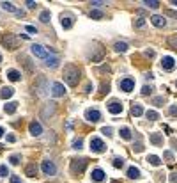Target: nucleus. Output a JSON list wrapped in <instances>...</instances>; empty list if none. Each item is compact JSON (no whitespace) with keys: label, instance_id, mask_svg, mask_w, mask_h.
Segmentation results:
<instances>
[{"label":"nucleus","instance_id":"f257e3e1","mask_svg":"<svg viewBox=\"0 0 177 183\" xmlns=\"http://www.w3.org/2000/svg\"><path fill=\"white\" fill-rule=\"evenodd\" d=\"M64 80H66L71 87H74V85L80 82V69H78L76 66H73V64L66 66V68H64Z\"/></svg>","mask_w":177,"mask_h":183},{"label":"nucleus","instance_id":"f03ea898","mask_svg":"<svg viewBox=\"0 0 177 183\" xmlns=\"http://www.w3.org/2000/svg\"><path fill=\"white\" fill-rule=\"evenodd\" d=\"M85 167H87V160L85 158H74V160H71V173L73 174H82L83 171H85Z\"/></svg>","mask_w":177,"mask_h":183},{"label":"nucleus","instance_id":"7ed1b4c3","mask_svg":"<svg viewBox=\"0 0 177 183\" xmlns=\"http://www.w3.org/2000/svg\"><path fill=\"white\" fill-rule=\"evenodd\" d=\"M2 43H4V46H7L9 50H14V48H18V46H20V41H18V39H16L12 34H7V36H4Z\"/></svg>","mask_w":177,"mask_h":183},{"label":"nucleus","instance_id":"20e7f679","mask_svg":"<svg viewBox=\"0 0 177 183\" xmlns=\"http://www.w3.org/2000/svg\"><path fill=\"white\" fill-rule=\"evenodd\" d=\"M90 149H92L94 153H103V151L106 149V146H105V142H103L101 139L92 137V139H90Z\"/></svg>","mask_w":177,"mask_h":183},{"label":"nucleus","instance_id":"39448f33","mask_svg":"<svg viewBox=\"0 0 177 183\" xmlns=\"http://www.w3.org/2000/svg\"><path fill=\"white\" fill-rule=\"evenodd\" d=\"M119 89L124 91V93H131V91L135 89V80H133V78H122V80L119 82Z\"/></svg>","mask_w":177,"mask_h":183},{"label":"nucleus","instance_id":"423d86ee","mask_svg":"<svg viewBox=\"0 0 177 183\" xmlns=\"http://www.w3.org/2000/svg\"><path fill=\"white\" fill-rule=\"evenodd\" d=\"M85 119L90 121V123H98L101 119V112L98 109H87L85 110Z\"/></svg>","mask_w":177,"mask_h":183},{"label":"nucleus","instance_id":"0eeeda50","mask_svg":"<svg viewBox=\"0 0 177 183\" xmlns=\"http://www.w3.org/2000/svg\"><path fill=\"white\" fill-rule=\"evenodd\" d=\"M41 167H43V173H44L46 176H53V174L57 173V167H55V164H53L51 160H44Z\"/></svg>","mask_w":177,"mask_h":183},{"label":"nucleus","instance_id":"6e6552de","mask_svg":"<svg viewBox=\"0 0 177 183\" xmlns=\"http://www.w3.org/2000/svg\"><path fill=\"white\" fill-rule=\"evenodd\" d=\"M51 94H53L55 98H60V96L66 94V87H64L60 82H53V84H51Z\"/></svg>","mask_w":177,"mask_h":183},{"label":"nucleus","instance_id":"1a4fd4ad","mask_svg":"<svg viewBox=\"0 0 177 183\" xmlns=\"http://www.w3.org/2000/svg\"><path fill=\"white\" fill-rule=\"evenodd\" d=\"M32 53H34L35 57H39V59H46V57H48V52H46L41 44H32Z\"/></svg>","mask_w":177,"mask_h":183},{"label":"nucleus","instance_id":"9d476101","mask_svg":"<svg viewBox=\"0 0 177 183\" xmlns=\"http://www.w3.org/2000/svg\"><path fill=\"white\" fill-rule=\"evenodd\" d=\"M174 66H176V61H174V57H170V55H167V57H163L161 59V68L163 69H174Z\"/></svg>","mask_w":177,"mask_h":183},{"label":"nucleus","instance_id":"9b49d317","mask_svg":"<svg viewBox=\"0 0 177 183\" xmlns=\"http://www.w3.org/2000/svg\"><path fill=\"white\" fill-rule=\"evenodd\" d=\"M55 112V103L53 101H50L46 107H44V110L41 112V116H43V119H50V116Z\"/></svg>","mask_w":177,"mask_h":183},{"label":"nucleus","instance_id":"f8f14e48","mask_svg":"<svg viewBox=\"0 0 177 183\" xmlns=\"http://www.w3.org/2000/svg\"><path fill=\"white\" fill-rule=\"evenodd\" d=\"M28 130H30V133H32L34 137H37V135L43 133V128H41V125H39L37 121H32V123L28 125Z\"/></svg>","mask_w":177,"mask_h":183},{"label":"nucleus","instance_id":"ddd939ff","mask_svg":"<svg viewBox=\"0 0 177 183\" xmlns=\"http://www.w3.org/2000/svg\"><path fill=\"white\" fill-rule=\"evenodd\" d=\"M108 112H112V114H121V112H122V105H121L119 101H110V103H108Z\"/></svg>","mask_w":177,"mask_h":183},{"label":"nucleus","instance_id":"4468645a","mask_svg":"<svg viewBox=\"0 0 177 183\" xmlns=\"http://www.w3.org/2000/svg\"><path fill=\"white\" fill-rule=\"evenodd\" d=\"M90 176H92V180H94L96 183H101L103 180H105V171H103V169H94Z\"/></svg>","mask_w":177,"mask_h":183},{"label":"nucleus","instance_id":"2eb2a0df","mask_svg":"<svg viewBox=\"0 0 177 183\" xmlns=\"http://www.w3.org/2000/svg\"><path fill=\"white\" fill-rule=\"evenodd\" d=\"M151 23L156 25V27H165V25H167V20H165L163 16H160V14H154V16L151 18Z\"/></svg>","mask_w":177,"mask_h":183},{"label":"nucleus","instance_id":"dca6fc26","mask_svg":"<svg viewBox=\"0 0 177 183\" xmlns=\"http://www.w3.org/2000/svg\"><path fill=\"white\" fill-rule=\"evenodd\" d=\"M35 174H37V167H35V164H27V166H25V176L34 178Z\"/></svg>","mask_w":177,"mask_h":183},{"label":"nucleus","instance_id":"f3484780","mask_svg":"<svg viewBox=\"0 0 177 183\" xmlns=\"http://www.w3.org/2000/svg\"><path fill=\"white\" fill-rule=\"evenodd\" d=\"M16 109H18V103H16V101H9V103H5V105H4L5 114H14V112H16Z\"/></svg>","mask_w":177,"mask_h":183},{"label":"nucleus","instance_id":"a211bd4d","mask_svg":"<svg viewBox=\"0 0 177 183\" xmlns=\"http://www.w3.org/2000/svg\"><path fill=\"white\" fill-rule=\"evenodd\" d=\"M60 25H62L66 30L71 28V27H73V18H71V16H62V18H60Z\"/></svg>","mask_w":177,"mask_h":183},{"label":"nucleus","instance_id":"6ab92c4d","mask_svg":"<svg viewBox=\"0 0 177 183\" xmlns=\"http://www.w3.org/2000/svg\"><path fill=\"white\" fill-rule=\"evenodd\" d=\"M7 78H9L11 82H18V80L21 78V75H20V71H16V69H9V71H7Z\"/></svg>","mask_w":177,"mask_h":183},{"label":"nucleus","instance_id":"aec40b11","mask_svg":"<svg viewBox=\"0 0 177 183\" xmlns=\"http://www.w3.org/2000/svg\"><path fill=\"white\" fill-rule=\"evenodd\" d=\"M12 94H14V89H12V87H4V89L0 91V98H4V100H5V98H11Z\"/></svg>","mask_w":177,"mask_h":183},{"label":"nucleus","instance_id":"412c9836","mask_svg":"<svg viewBox=\"0 0 177 183\" xmlns=\"http://www.w3.org/2000/svg\"><path fill=\"white\" fill-rule=\"evenodd\" d=\"M46 66H48V68H57V66H59V59L53 57V55H51V57L48 55V57H46Z\"/></svg>","mask_w":177,"mask_h":183},{"label":"nucleus","instance_id":"4be33fe9","mask_svg":"<svg viewBox=\"0 0 177 183\" xmlns=\"http://www.w3.org/2000/svg\"><path fill=\"white\" fill-rule=\"evenodd\" d=\"M151 142L156 144V146H161L163 144V137L160 133H151Z\"/></svg>","mask_w":177,"mask_h":183},{"label":"nucleus","instance_id":"5701e85b","mask_svg":"<svg viewBox=\"0 0 177 183\" xmlns=\"http://www.w3.org/2000/svg\"><path fill=\"white\" fill-rule=\"evenodd\" d=\"M147 162H149L151 166L158 167V166L161 164V158H160V157H156V155H149V157H147Z\"/></svg>","mask_w":177,"mask_h":183},{"label":"nucleus","instance_id":"b1692460","mask_svg":"<svg viewBox=\"0 0 177 183\" xmlns=\"http://www.w3.org/2000/svg\"><path fill=\"white\" fill-rule=\"evenodd\" d=\"M128 178H133V180L140 178V169H137V167H129V169H128Z\"/></svg>","mask_w":177,"mask_h":183},{"label":"nucleus","instance_id":"393cba45","mask_svg":"<svg viewBox=\"0 0 177 183\" xmlns=\"http://www.w3.org/2000/svg\"><path fill=\"white\" fill-rule=\"evenodd\" d=\"M131 114H133L135 117H138V116H142V114H144V109H142V105H138V103H135V105H133V109H131Z\"/></svg>","mask_w":177,"mask_h":183},{"label":"nucleus","instance_id":"a878e982","mask_svg":"<svg viewBox=\"0 0 177 183\" xmlns=\"http://www.w3.org/2000/svg\"><path fill=\"white\" fill-rule=\"evenodd\" d=\"M113 48H115L117 52H121V53H124V52L128 50V44H126V43H122V41H117V43L113 44Z\"/></svg>","mask_w":177,"mask_h":183},{"label":"nucleus","instance_id":"bb28decb","mask_svg":"<svg viewBox=\"0 0 177 183\" xmlns=\"http://www.w3.org/2000/svg\"><path fill=\"white\" fill-rule=\"evenodd\" d=\"M21 61H23V64H25L27 71H28V73H32V64H30V59H28L27 55H21V57H20V62H21Z\"/></svg>","mask_w":177,"mask_h":183},{"label":"nucleus","instance_id":"cd10ccee","mask_svg":"<svg viewBox=\"0 0 177 183\" xmlns=\"http://www.w3.org/2000/svg\"><path fill=\"white\" fill-rule=\"evenodd\" d=\"M145 117H147L149 121H156V119H160V114L154 112V110H147V112H145Z\"/></svg>","mask_w":177,"mask_h":183},{"label":"nucleus","instance_id":"c85d7f7f","mask_svg":"<svg viewBox=\"0 0 177 183\" xmlns=\"http://www.w3.org/2000/svg\"><path fill=\"white\" fill-rule=\"evenodd\" d=\"M0 5H2V9H5V11H11V12H18V11H16V7H14V5H12L11 2H2Z\"/></svg>","mask_w":177,"mask_h":183},{"label":"nucleus","instance_id":"c756f323","mask_svg":"<svg viewBox=\"0 0 177 183\" xmlns=\"http://www.w3.org/2000/svg\"><path fill=\"white\" fill-rule=\"evenodd\" d=\"M119 133H121V137H122V139H126V141H129V139H131V130H129V128H121V132H119Z\"/></svg>","mask_w":177,"mask_h":183},{"label":"nucleus","instance_id":"7c9ffc66","mask_svg":"<svg viewBox=\"0 0 177 183\" xmlns=\"http://www.w3.org/2000/svg\"><path fill=\"white\" fill-rule=\"evenodd\" d=\"M90 18H94V20H101V18H105V14L101 12V11H90Z\"/></svg>","mask_w":177,"mask_h":183},{"label":"nucleus","instance_id":"2f4dec72","mask_svg":"<svg viewBox=\"0 0 177 183\" xmlns=\"http://www.w3.org/2000/svg\"><path fill=\"white\" fill-rule=\"evenodd\" d=\"M39 20H41L43 23H48V21H50V11H43L41 16H39Z\"/></svg>","mask_w":177,"mask_h":183},{"label":"nucleus","instance_id":"473e14b6","mask_svg":"<svg viewBox=\"0 0 177 183\" xmlns=\"http://www.w3.org/2000/svg\"><path fill=\"white\" fill-rule=\"evenodd\" d=\"M147 7H151V9H156V7H160V2H156V0H145L144 2Z\"/></svg>","mask_w":177,"mask_h":183},{"label":"nucleus","instance_id":"72a5a7b5","mask_svg":"<svg viewBox=\"0 0 177 183\" xmlns=\"http://www.w3.org/2000/svg\"><path fill=\"white\" fill-rule=\"evenodd\" d=\"M44 84H46V80H44V78L41 77V78H39V85H37V91H39V94H41V96L44 94V87H43Z\"/></svg>","mask_w":177,"mask_h":183},{"label":"nucleus","instance_id":"f704fd0d","mask_svg":"<svg viewBox=\"0 0 177 183\" xmlns=\"http://www.w3.org/2000/svg\"><path fill=\"white\" fill-rule=\"evenodd\" d=\"M163 103H165V98H163V96H158V98L152 100V105H156V107H161Z\"/></svg>","mask_w":177,"mask_h":183},{"label":"nucleus","instance_id":"c9c22d12","mask_svg":"<svg viewBox=\"0 0 177 183\" xmlns=\"http://www.w3.org/2000/svg\"><path fill=\"white\" fill-rule=\"evenodd\" d=\"M20 160H21V157H20V155H12V157L9 158V162H11L12 166H18V164H20Z\"/></svg>","mask_w":177,"mask_h":183},{"label":"nucleus","instance_id":"e433bc0d","mask_svg":"<svg viewBox=\"0 0 177 183\" xmlns=\"http://www.w3.org/2000/svg\"><path fill=\"white\" fill-rule=\"evenodd\" d=\"M151 93H152V87H151V85H144V87H142V94H144V96H149Z\"/></svg>","mask_w":177,"mask_h":183},{"label":"nucleus","instance_id":"4c0bfd02","mask_svg":"<svg viewBox=\"0 0 177 183\" xmlns=\"http://www.w3.org/2000/svg\"><path fill=\"white\" fill-rule=\"evenodd\" d=\"M122 166H124V160H122V158H113V167L121 169Z\"/></svg>","mask_w":177,"mask_h":183},{"label":"nucleus","instance_id":"58836bf2","mask_svg":"<svg viewBox=\"0 0 177 183\" xmlns=\"http://www.w3.org/2000/svg\"><path fill=\"white\" fill-rule=\"evenodd\" d=\"M82 146H83V141H82V139H76V141L73 142V148H74V149H82Z\"/></svg>","mask_w":177,"mask_h":183},{"label":"nucleus","instance_id":"ea45409f","mask_svg":"<svg viewBox=\"0 0 177 183\" xmlns=\"http://www.w3.org/2000/svg\"><path fill=\"white\" fill-rule=\"evenodd\" d=\"M108 91H110V84H108V82H106V84L103 82V84H101V94H105V93H108Z\"/></svg>","mask_w":177,"mask_h":183},{"label":"nucleus","instance_id":"a19ab883","mask_svg":"<svg viewBox=\"0 0 177 183\" xmlns=\"http://www.w3.org/2000/svg\"><path fill=\"white\" fill-rule=\"evenodd\" d=\"M7 174H9L7 166H0V178H4V176H7Z\"/></svg>","mask_w":177,"mask_h":183},{"label":"nucleus","instance_id":"79ce46f5","mask_svg":"<svg viewBox=\"0 0 177 183\" xmlns=\"http://www.w3.org/2000/svg\"><path fill=\"white\" fill-rule=\"evenodd\" d=\"M133 149H135V151H137V153H140V151H142V149H144V144H142V142H137V144H135V146H133Z\"/></svg>","mask_w":177,"mask_h":183},{"label":"nucleus","instance_id":"37998d69","mask_svg":"<svg viewBox=\"0 0 177 183\" xmlns=\"http://www.w3.org/2000/svg\"><path fill=\"white\" fill-rule=\"evenodd\" d=\"M163 157H165L168 162H174V155H172L170 151H165V153H163Z\"/></svg>","mask_w":177,"mask_h":183},{"label":"nucleus","instance_id":"c03bdc74","mask_svg":"<svg viewBox=\"0 0 177 183\" xmlns=\"http://www.w3.org/2000/svg\"><path fill=\"white\" fill-rule=\"evenodd\" d=\"M168 112H170V116H174V117H177V105H172Z\"/></svg>","mask_w":177,"mask_h":183},{"label":"nucleus","instance_id":"a18cd8bd","mask_svg":"<svg viewBox=\"0 0 177 183\" xmlns=\"http://www.w3.org/2000/svg\"><path fill=\"white\" fill-rule=\"evenodd\" d=\"M135 25H137V27H144V25H145V20H144V18H138V20L135 21Z\"/></svg>","mask_w":177,"mask_h":183},{"label":"nucleus","instance_id":"49530a36","mask_svg":"<svg viewBox=\"0 0 177 183\" xmlns=\"http://www.w3.org/2000/svg\"><path fill=\"white\" fill-rule=\"evenodd\" d=\"M27 32H30V34H35V32H37V28H35L34 25H27Z\"/></svg>","mask_w":177,"mask_h":183},{"label":"nucleus","instance_id":"de8ad7c7","mask_svg":"<svg viewBox=\"0 0 177 183\" xmlns=\"http://www.w3.org/2000/svg\"><path fill=\"white\" fill-rule=\"evenodd\" d=\"M101 132H103V133H105V135H112V132H113V130H112V128H110V126H105V128H103V130H101Z\"/></svg>","mask_w":177,"mask_h":183},{"label":"nucleus","instance_id":"09e8293b","mask_svg":"<svg viewBox=\"0 0 177 183\" xmlns=\"http://www.w3.org/2000/svg\"><path fill=\"white\" fill-rule=\"evenodd\" d=\"M90 5H94V7H103V5H106V2H92Z\"/></svg>","mask_w":177,"mask_h":183},{"label":"nucleus","instance_id":"8fccbe9b","mask_svg":"<svg viewBox=\"0 0 177 183\" xmlns=\"http://www.w3.org/2000/svg\"><path fill=\"white\" fill-rule=\"evenodd\" d=\"M11 183H21V178L20 176H11Z\"/></svg>","mask_w":177,"mask_h":183},{"label":"nucleus","instance_id":"3c124183","mask_svg":"<svg viewBox=\"0 0 177 183\" xmlns=\"http://www.w3.org/2000/svg\"><path fill=\"white\" fill-rule=\"evenodd\" d=\"M170 182L177 183V173H172V174H170Z\"/></svg>","mask_w":177,"mask_h":183},{"label":"nucleus","instance_id":"603ef678","mask_svg":"<svg viewBox=\"0 0 177 183\" xmlns=\"http://www.w3.org/2000/svg\"><path fill=\"white\" fill-rule=\"evenodd\" d=\"M170 44H172V46L177 50V37H172V39H170Z\"/></svg>","mask_w":177,"mask_h":183},{"label":"nucleus","instance_id":"864d4df0","mask_svg":"<svg viewBox=\"0 0 177 183\" xmlns=\"http://www.w3.org/2000/svg\"><path fill=\"white\" fill-rule=\"evenodd\" d=\"M27 5H28V9H35L37 4H35V2H27Z\"/></svg>","mask_w":177,"mask_h":183},{"label":"nucleus","instance_id":"5fc2aeb1","mask_svg":"<svg viewBox=\"0 0 177 183\" xmlns=\"http://www.w3.org/2000/svg\"><path fill=\"white\" fill-rule=\"evenodd\" d=\"M14 141H16L14 135H7V142H14Z\"/></svg>","mask_w":177,"mask_h":183},{"label":"nucleus","instance_id":"6e6d98bb","mask_svg":"<svg viewBox=\"0 0 177 183\" xmlns=\"http://www.w3.org/2000/svg\"><path fill=\"white\" fill-rule=\"evenodd\" d=\"M2 135H4V128L0 126V137H2Z\"/></svg>","mask_w":177,"mask_h":183},{"label":"nucleus","instance_id":"4d7b16f0","mask_svg":"<svg viewBox=\"0 0 177 183\" xmlns=\"http://www.w3.org/2000/svg\"><path fill=\"white\" fill-rule=\"evenodd\" d=\"M172 5H176V7H177V2H176V0H174V2H172Z\"/></svg>","mask_w":177,"mask_h":183},{"label":"nucleus","instance_id":"13d9d810","mask_svg":"<svg viewBox=\"0 0 177 183\" xmlns=\"http://www.w3.org/2000/svg\"><path fill=\"white\" fill-rule=\"evenodd\" d=\"M0 62H2V55H0Z\"/></svg>","mask_w":177,"mask_h":183},{"label":"nucleus","instance_id":"bf43d9fd","mask_svg":"<svg viewBox=\"0 0 177 183\" xmlns=\"http://www.w3.org/2000/svg\"><path fill=\"white\" fill-rule=\"evenodd\" d=\"M176 85H177V82H176Z\"/></svg>","mask_w":177,"mask_h":183}]
</instances>
